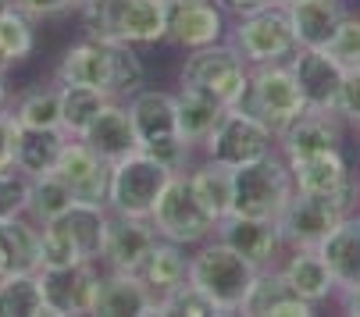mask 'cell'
<instances>
[{
    "mask_svg": "<svg viewBox=\"0 0 360 317\" xmlns=\"http://www.w3.org/2000/svg\"><path fill=\"white\" fill-rule=\"evenodd\" d=\"M186 182H189L196 203L214 218V225L221 218H229V207H232V172L229 168H221L214 161H203V164L186 172Z\"/></svg>",
    "mask_w": 360,
    "mask_h": 317,
    "instance_id": "29",
    "label": "cell"
},
{
    "mask_svg": "<svg viewBox=\"0 0 360 317\" xmlns=\"http://www.w3.org/2000/svg\"><path fill=\"white\" fill-rule=\"evenodd\" d=\"M111 210L108 203L75 200L61 218L39 225V268H65L79 260H100Z\"/></svg>",
    "mask_w": 360,
    "mask_h": 317,
    "instance_id": "2",
    "label": "cell"
},
{
    "mask_svg": "<svg viewBox=\"0 0 360 317\" xmlns=\"http://www.w3.org/2000/svg\"><path fill=\"white\" fill-rule=\"evenodd\" d=\"M278 4H292V0H278Z\"/></svg>",
    "mask_w": 360,
    "mask_h": 317,
    "instance_id": "51",
    "label": "cell"
},
{
    "mask_svg": "<svg viewBox=\"0 0 360 317\" xmlns=\"http://www.w3.org/2000/svg\"><path fill=\"white\" fill-rule=\"evenodd\" d=\"M129 118L136 125V139L139 150L158 157L161 164H168L172 172H186L189 161V143L179 132V115H175V93L165 89H136L129 100Z\"/></svg>",
    "mask_w": 360,
    "mask_h": 317,
    "instance_id": "4",
    "label": "cell"
},
{
    "mask_svg": "<svg viewBox=\"0 0 360 317\" xmlns=\"http://www.w3.org/2000/svg\"><path fill=\"white\" fill-rule=\"evenodd\" d=\"M236 108L246 111L250 118H257L261 125H268L278 136L292 118H300L307 111V103L300 96V86H296L289 65L278 61V65H253Z\"/></svg>",
    "mask_w": 360,
    "mask_h": 317,
    "instance_id": "7",
    "label": "cell"
},
{
    "mask_svg": "<svg viewBox=\"0 0 360 317\" xmlns=\"http://www.w3.org/2000/svg\"><path fill=\"white\" fill-rule=\"evenodd\" d=\"M278 146V136L261 125L257 118H250L246 111L239 108H225L218 125L211 129V136L203 139V153H207V161L221 164V168H239V164H250L257 157H268L275 153Z\"/></svg>",
    "mask_w": 360,
    "mask_h": 317,
    "instance_id": "11",
    "label": "cell"
},
{
    "mask_svg": "<svg viewBox=\"0 0 360 317\" xmlns=\"http://www.w3.org/2000/svg\"><path fill=\"white\" fill-rule=\"evenodd\" d=\"M158 313H186V317H211V313H221V306L203 292L200 285H193L189 278L172 285L168 292L158 296Z\"/></svg>",
    "mask_w": 360,
    "mask_h": 317,
    "instance_id": "38",
    "label": "cell"
},
{
    "mask_svg": "<svg viewBox=\"0 0 360 317\" xmlns=\"http://www.w3.org/2000/svg\"><path fill=\"white\" fill-rule=\"evenodd\" d=\"M11 271V264H8V253H4V246H0V278H4Z\"/></svg>",
    "mask_w": 360,
    "mask_h": 317,
    "instance_id": "46",
    "label": "cell"
},
{
    "mask_svg": "<svg viewBox=\"0 0 360 317\" xmlns=\"http://www.w3.org/2000/svg\"><path fill=\"white\" fill-rule=\"evenodd\" d=\"M0 50L8 54L11 65L25 61L32 50H36V29H32V18L22 15L15 4L0 15Z\"/></svg>",
    "mask_w": 360,
    "mask_h": 317,
    "instance_id": "37",
    "label": "cell"
},
{
    "mask_svg": "<svg viewBox=\"0 0 360 317\" xmlns=\"http://www.w3.org/2000/svg\"><path fill=\"white\" fill-rule=\"evenodd\" d=\"M246 79H250V68L232 43H211V46L189 50V58L182 65V86L207 93L221 108H236L246 89Z\"/></svg>",
    "mask_w": 360,
    "mask_h": 317,
    "instance_id": "9",
    "label": "cell"
},
{
    "mask_svg": "<svg viewBox=\"0 0 360 317\" xmlns=\"http://www.w3.org/2000/svg\"><path fill=\"white\" fill-rule=\"evenodd\" d=\"M139 278L146 282V289H150L153 296H161V292H168L172 285L186 282V278H189L186 246L168 242V239H158V242H153V250H150V257L143 260Z\"/></svg>",
    "mask_w": 360,
    "mask_h": 317,
    "instance_id": "30",
    "label": "cell"
},
{
    "mask_svg": "<svg viewBox=\"0 0 360 317\" xmlns=\"http://www.w3.org/2000/svg\"><path fill=\"white\" fill-rule=\"evenodd\" d=\"M339 289L360 285V218H342L318 246Z\"/></svg>",
    "mask_w": 360,
    "mask_h": 317,
    "instance_id": "26",
    "label": "cell"
},
{
    "mask_svg": "<svg viewBox=\"0 0 360 317\" xmlns=\"http://www.w3.org/2000/svg\"><path fill=\"white\" fill-rule=\"evenodd\" d=\"M65 139L68 136L61 129H22L18 143H15V168L22 175H29V179L54 172Z\"/></svg>",
    "mask_w": 360,
    "mask_h": 317,
    "instance_id": "28",
    "label": "cell"
},
{
    "mask_svg": "<svg viewBox=\"0 0 360 317\" xmlns=\"http://www.w3.org/2000/svg\"><path fill=\"white\" fill-rule=\"evenodd\" d=\"M11 115L22 129H61V89L46 86L25 93Z\"/></svg>",
    "mask_w": 360,
    "mask_h": 317,
    "instance_id": "36",
    "label": "cell"
},
{
    "mask_svg": "<svg viewBox=\"0 0 360 317\" xmlns=\"http://www.w3.org/2000/svg\"><path fill=\"white\" fill-rule=\"evenodd\" d=\"M278 271H282L285 285H289L300 299L314 303V306L335 292V278H332V271H328L325 257L318 253V246H296Z\"/></svg>",
    "mask_w": 360,
    "mask_h": 317,
    "instance_id": "22",
    "label": "cell"
},
{
    "mask_svg": "<svg viewBox=\"0 0 360 317\" xmlns=\"http://www.w3.org/2000/svg\"><path fill=\"white\" fill-rule=\"evenodd\" d=\"M72 203H75L72 189H68L54 172L29 179V203H25V214H29L36 225H46V221L61 218Z\"/></svg>",
    "mask_w": 360,
    "mask_h": 317,
    "instance_id": "33",
    "label": "cell"
},
{
    "mask_svg": "<svg viewBox=\"0 0 360 317\" xmlns=\"http://www.w3.org/2000/svg\"><path fill=\"white\" fill-rule=\"evenodd\" d=\"M239 313H271V317H311L314 313V303L300 299L278 268H261L257 271V282L243 303Z\"/></svg>",
    "mask_w": 360,
    "mask_h": 317,
    "instance_id": "23",
    "label": "cell"
},
{
    "mask_svg": "<svg viewBox=\"0 0 360 317\" xmlns=\"http://www.w3.org/2000/svg\"><path fill=\"white\" fill-rule=\"evenodd\" d=\"M11 4H15L22 15H29L32 22H36V18H54V15H65V11L79 8L75 0H11Z\"/></svg>",
    "mask_w": 360,
    "mask_h": 317,
    "instance_id": "43",
    "label": "cell"
},
{
    "mask_svg": "<svg viewBox=\"0 0 360 317\" xmlns=\"http://www.w3.org/2000/svg\"><path fill=\"white\" fill-rule=\"evenodd\" d=\"M93 313L104 317H122V313H158V296L146 289V282L139 275L129 271H108L100 275V289L93 299Z\"/></svg>",
    "mask_w": 360,
    "mask_h": 317,
    "instance_id": "21",
    "label": "cell"
},
{
    "mask_svg": "<svg viewBox=\"0 0 360 317\" xmlns=\"http://www.w3.org/2000/svg\"><path fill=\"white\" fill-rule=\"evenodd\" d=\"M93 153H100L108 164L122 161L125 153L139 150V139H136V125L129 118V108L125 100H108L104 108L96 111V118L86 125V132L79 136Z\"/></svg>",
    "mask_w": 360,
    "mask_h": 317,
    "instance_id": "20",
    "label": "cell"
},
{
    "mask_svg": "<svg viewBox=\"0 0 360 317\" xmlns=\"http://www.w3.org/2000/svg\"><path fill=\"white\" fill-rule=\"evenodd\" d=\"M214 235L229 250H236L239 257H246L253 268H275V257L285 246L282 242V232H278V221H268V218L229 214V218H221L214 225Z\"/></svg>",
    "mask_w": 360,
    "mask_h": 317,
    "instance_id": "19",
    "label": "cell"
},
{
    "mask_svg": "<svg viewBox=\"0 0 360 317\" xmlns=\"http://www.w3.org/2000/svg\"><path fill=\"white\" fill-rule=\"evenodd\" d=\"M18 132H22V125L15 122V115L0 111V172L15 168V143H18Z\"/></svg>",
    "mask_w": 360,
    "mask_h": 317,
    "instance_id": "42",
    "label": "cell"
},
{
    "mask_svg": "<svg viewBox=\"0 0 360 317\" xmlns=\"http://www.w3.org/2000/svg\"><path fill=\"white\" fill-rule=\"evenodd\" d=\"M289 72L300 86V96L307 103V111H328L335 115V100L342 86L346 65H339L328 50H311L296 46V58H289Z\"/></svg>",
    "mask_w": 360,
    "mask_h": 317,
    "instance_id": "15",
    "label": "cell"
},
{
    "mask_svg": "<svg viewBox=\"0 0 360 317\" xmlns=\"http://www.w3.org/2000/svg\"><path fill=\"white\" fill-rule=\"evenodd\" d=\"M4 103H8V86H4V75H0V111H4Z\"/></svg>",
    "mask_w": 360,
    "mask_h": 317,
    "instance_id": "47",
    "label": "cell"
},
{
    "mask_svg": "<svg viewBox=\"0 0 360 317\" xmlns=\"http://www.w3.org/2000/svg\"><path fill=\"white\" fill-rule=\"evenodd\" d=\"M58 86H89L108 100H129L146 82V68L129 43H111L100 36H86L65 50L54 72Z\"/></svg>",
    "mask_w": 360,
    "mask_h": 317,
    "instance_id": "1",
    "label": "cell"
},
{
    "mask_svg": "<svg viewBox=\"0 0 360 317\" xmlns=\"http://www.w3.org/2000/svg\"><path fill=\"white\" fill-rule=\"evenodd\" d=\"M349 193H332V196H318V193H300L292 189V196L285 200L278 221L282 242L285 246H321V239L346 218V200Z\"/></svg>",
    "mask_w": 360,
    "mask_h": 317,
    "instance_id": "13",
    "label": "cell"
},
{
    "mask_svg": "<svg viewBox=\"0 0 360 317\" xmlns=\"http://www.w3.org/2000/svg\"><path fill=\"white\" fill-rule=\"evenodd\" d=\"M150 225L161 239L168 242H179V246H200L214 235V218L196 203L189 182H186V172H175L165 186V193L158 196L150 210Z\"/></svg>",
    "mask_w": 360,
    "mask_h": 317,
    "instance_id": "10",
    "label": "cell"
},
{
    "mask_svg": "<svg viewBox=\"0 0 360 317\" xmlns=\"http://www.w3.org/2000/svg\"><path fill=\"white\" fill-rule=\"evenodd\" d=\"M79 11L89 36L111 43L150 46L168 36V0H93Z\"/></svg>",
    "mask_w": 360,
    "mask_h": 317,
    "instance_id": "3",
    "label": "cell"
},
{
    "mask_svg": "<svg viewBox=\"0 0 360 317\" xmlns=\"http://www.w3.org/2000/svg\"><path fill=\"white\" fill-rule=\"evenodd\" d=\"M11 68V61H8V54H4V50H0V75H4Z\"/></svg>",
    "mask_w": 360,
    "mask_h": 317,
    "instance_id": "48",
    "label": "cell"
},
{
    "mask_svg": "<svg viewBox=\"0 0 360 317\" xmlns=\"http://www.w3.org/2000/svg\"><path fill=\"white\" fill-rule=\"evenodd\" d=\"M221 4V11H232V15H250V11H257V8H268V4H275V0H218Z\"/></svg>",
    "mask_w": 360,
    "mask_h": 317,
    "instance_id": "44",
    "label": "cell"
},
{
    "mask_svg": "<svg viewBox=\"0 0 360 317\" xmlns=\"http://www.w3.org/2000/svg\"><path fill=\"white\" fill-rule=\"evenodd\" d=\"M8 8H11V0H0V15H4Z\"/></svg>",
    "mask_w": 360,
    "mask_h": 317,
    "instance_id": "49",
    "label": "cell"
},
{
    "mask_svg": "<svg viewBox=\"0 0 360 317\" xmlns=\"http://www.w3.org/2000/svg\"><path fill=\"white\" fill-rule=\"evenodd\" d=\"M54 175L72 189L75 200L86 203H108V182H111V164L104 161L100 153H93L79 136H68L61 153H58V164Z\"/></svg>",
    "mask_w": 360,
    "mask_h": 317,
    "instance_id": "16",
    "label": "cell"
},
{
    "mask_svg": "<svg viewBox=\"0 0 360 317\" xmlns=\"http://www.w3.org/2000/svg\"><path fill=\"white\" fill-rule=\"evenodd\" d=\"M289 196H292L289 161H278L275 153L232 168V207H229V214L275 221Z\"/></svg>",
    "mask_w": 360,
    "mask_h": 317,
    "instance_id": "6",
    "label": "cell"
},
{
    "mask_svg": "<svg viewBox=\"0 0 360 317\" xmlns=\"http://www.w3.org/2000/svg\"><path fill=\"white\" fill-rule=\"evenodd\" d=\"M39 289L46 313L68 317V313H93V299L100 289V260H79L65 268H39Z\"/></svg>",
    "mask_w": 360,
    "mask_h": 317,
    "instance_id": "14",
    "label": "cell"
},
{
    "mask_svg": "<svg viewBox=\"0 0 360 317\" xmlns=\"http://www.w3.org/2000/svg\"><path fill=\"white\" fill-rule=\"evenodd\" d=\"M161 235L153 232L150 218H129V214H111L108 221V235H104V250H100V264L108 271H129L139 275L143 260L150 257L153 242Z\"/></svg>",
    "mask_w": 360,
    "mask_h": 317,
    "instance_id": "18",
    "label": "cell"
},
{
    "mask_svg": "<svg viewBox=\"0 0 360 317\" xmlns=\"http://www.w3.org/2000/svg\"><path fill=\"white\" fill-rule=\"evenodd\" d=\"M221 103L218 100H211L207 93H196V89H179L175 93V115H179V132H182V139L189 143V146H196V143H203L211 136V129L218 125V118H221Z\"/></svg>",
    "mask_w": 360,
    "mask_h": 317,
    "instance_id": "31",
    "label": "cell"
},
{
    "mask_svg": "<svg viewBox=\"0 0 360 317\" xmlns=\"http://www.w3.org/2000/svg\"><path fill=\"white\" fill-rule=\"evenodd\" d=\"M61 89V132L82 136L86 125L96 118V111L108 103V96L89 86H58Z\"/></svg>",
    "mask_w": 360,
    "mask_h": 317,
    "instance_id": "35",
    "label": "cell"
},
{
    "mask_svg": "<svg viewBox=\"0 0 360 317\" xmlns=\"http://www.w3.org/2000/svg\"><path fill=\"white\" fill-rule=\"evenodd\" d=\"M175 172L161 164L158 157L143 150L125 153L122 161L111 164V182H108V210L111 214H129V218H150L153 203L165 193L168 179Z\"/></svg>",
    "mask_w": 360,
    "mask_h": 317,
    "instance_id": "8",
    "label": "cell"
},
{
    "mask_svg": "<svg viewBox=\"0 0 360 317\" xmlns=\"http://www.w3.org/2000/svg\"><path fill=\"white\" fill-rule=\"evenodd\" d=\"M75 4H79V8H82V4H93V0H75Z\"/></svg>",
    "mask_w": 360,
    "mask_h": 317,
    "instance_id": "50",
    "label": "cell"
},
{
    "mask_svg": "<svg viewBox=\"0 0 360 317\" xmlns=\"http://www.w3.org/2000/svg\"><path fill=\"white\" fill-rule=\"evenodd\" d=\"M225 11L218 0H168V43L182 50H200L221 43Z\"/></svg>",
    "mask_w": 360,
    "mask_h": 317,
    "instance_id": "17",
    "label": "cell"
},
{
    "mask_svg": "<svg viewBox=\"0 0 360 317\" xmlns=\"http://www.w3.org/2000/svg\"><path fill=\"white\" fill-rule=\"evenodd\" d=\"M25 203H29V175H22L18 168L0 172V221L25 214Z\"/></svg>",
    "mask_w": 360,
    "mask_h": 317,
    "instance_id": "39",
    "label": "cell"
},
{
    "mask_svg": "<svg viewBox=\"0 0 360 317\" xmlns=\"http://www.w3.org/2000/svg\"><path fill=\"white\" fill-rule=\"evenodd\" d=\"M43 289L36 271H8L0 278V317H43Z\"/></svg>",
    "mask_w": 360,
    "mask_h": 317,
    "instance_id": "32",
    "label": "cell"
},
{
    "mask_svg": "<svg viewBox=\"0 0 360 317\" xmlns=\"http://www.w3.org/2000/svg\"><path fill=\"white\" fill-rule=\"evenodd\" d=\"M278 146L285 153V161L321 153V150H339V129L328 111H303L278 132Z\"/></svg>",
    "mask_w": 360,
    "mask_h": 317,
    "instance_id": "25",
    "label": "cell"
},
{
    "mask_svg": "<svg viewBox=\"0 0 360 317\" xmlns=\"http://www.w3.org/2000/svg\"><path fill=\"white\" fill-rule=\"evenodd\" d=\"M257 271L246 257H239L236 250H229L221 239L214 242H200V250L189 257V282L200 285L207 292L221 313H239L253 282H257Z\"/></svg>",
    "mask_w": 360,
    "mask_h": 317,
    "instance_id": "5",
    "label": "cell"
},
{
    "mask_svg": "<svg viewBox=\"0 0 360 317\" xmlns=\"http://www.w3.org/2000/svg\"><path fill=\"white\" fill-rule=\"evenodd\" d=\"M232 46L243 54L246 65H278L296 54V36L285 4H268L250 15H239Z\"/></svg>",
    "mask_w": 360,
    "mask_h": 317,
    "instance_id": "12",
    "label": "cell"
},
{
    "mask_svg": "<svg viewBox=\"0 0 360 317\" xmlns=\"http://www.w3.org/2000/svg\"><path fill=\"white\" fill-rule=\"evenodd\" d=\"M342 306H346L349 313H360V285L342 289Z\"/></svg>",
    "mask_w": 360,
    "mask_h": 317,
    "instance_id": "45",
    "label": "cell"
},
{
    "mask_svg": "<svg viewBox=\"0 0 360 317\" xmlns=\"http://www.w3.org/2000/svg\"><path fill=\"white\" fill-rule=\"evenodd\" d=\"M285 11L292 22L296 46H311V50H325L342 18L339 0H292V4H285Z\"/></svg>",
    "mask_w": 360,
    "mask_h": 317,
    "instance_id": "27",
    "label": "cell"
},
{
    "mask_svg": "<svg viewBox=\"0 0 360 317\" xmlns=\"http://www.w3.org/2000/svg\"><path fill=\"white\" fill-rule=\"evenodd\" d=\"M289 175H292V189H300V193H318V196L349 193L346 161H342L339 150L296 157V161H289Z\"/></svg>",
    "mask_w": 360,
    "mask_h": 317,
    "instance_id": "24",
    "label": "cell"
},
{
    "mask_svg": "<svg viewBox=\"0 0 360 317\" xmlns=\"http://www.w3.org/2000/svg\"><path fill=\"white\" fill-rule=\"evenodd\" d=\"M0 246L8 253L11 271H39V225L22 214L0 221Z\"/></svg>",
    "mask_w": 360,
    "mask_h": 317,
    "instance_id": "34",
    "label": "cell"
},
{
    "mask_svg": "<svg viewBox=\"0 0 360 317\" xmlns=\"http://www.w3.org/2000/svg\"><path fill=\"white\" fill-rule=\"evenodd\" d=\"M325 50H328L339 65H346V68H349V65H360V18H346V15H342Z\"/></svg>",
    "mask_w": 360,
    "mask_h": 317,
    "instance_id": "40",
    "label": "cell"
},
{
    "mask_svg": "<svg viewBox=\"0 0 360 317\" xmlns=\"http://www.w3.org/2000/svg\"><path fill=\"white\" fill-rule=\"evenodd\" d=\"M335 115H342L346 122H356V125H360V65H349V68L342 72Z\"/></svg>",
    "mask_w": 360,
    "mask_h": 317,
    "instance_id": "41",
    "label": "cell"
}]
</instances>
